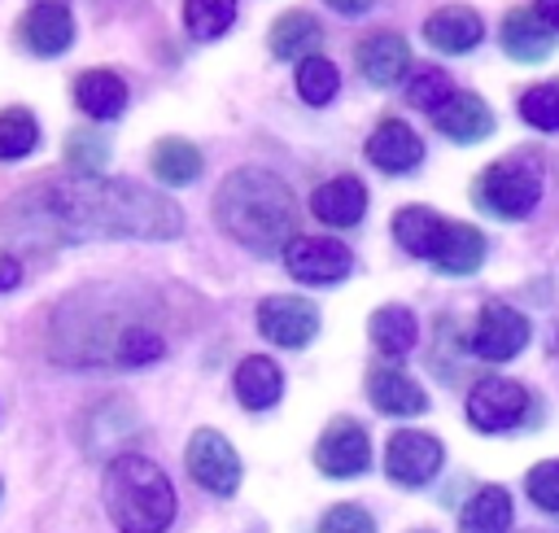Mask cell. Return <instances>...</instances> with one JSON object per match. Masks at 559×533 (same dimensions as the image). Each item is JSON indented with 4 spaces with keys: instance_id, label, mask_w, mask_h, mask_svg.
I'll use <instances>...</instances> for the list:
<instances>
[{
    "instance_id": "cell-1",
    "label": "cell",
    "mask_w": 559,
    "mask_h": 533,
    "mask_svg": "<svg viewBox=\"0 0 559 533\" xmlns=\"http://www.w3.org/2000/svg\"><path fill=\"white\" fill-rule=\"evenodd\" d=\"M179 232L183 210L135 179L57 175L0 205V236L31 249L79 240H170Z\"/></svg>"
},
{
    "instance_id": "cell-2",
    "label": "cell",
    "mask_w": 559,
    "mask_h": 533,
    "mask_svg": "<svg viewBox=\"0 0 559 533\" xmlns=\"http://www.w3.org/2000/svg\"><path fill=\"white\" fill-rule=\"evenodd\" d=\"M214 218L245 249L284 253V245L297 236V197L275 170L240 166L218 183Z\"/></svg>"
},
{
    "instance_id": "cell-3",
    "label": "cell",
    "mask_w": 559,
    "mask_h": 533,
    "mask_svg": "<svg viewBox=\"0 0 559 533\" xmlns=\"http://www.w3.org/2000/svg\"><path fill=\"white\" fill-rule=\"evenodd\" d=\"M105 511L118 533H162L175 520L170 476L144 454H118L105 467Z\"/></svg>"
},
{
    "instance_id": "cell-4",
    "label": "cell",
    "mask_w": 559,
    "mask_h": 533,
    "mask_svg": "<svg viewBox=\"0 0 559 533\" xmlns=\"http://www.w3.org/2000/svg\"><path fill=\"white\" fill-rule=\"evenodd\" d=\"M472 197L493 218H524V214H533L537 201H542V157L528 153V149H520L511 157L489 162L476 175Z\"/></svg>"
},
{
    "instance_id": "cell-5",
    "label": "cell",
    "mask_w": 559,
    "mask_h": 533,
    "mask_svg": "<svg viewBox=\"0 0 559 533\" xmlns=\"http://www.w3.org/2000/svg\"><path fill=\"white\" fill-rule=\"evenodd\" d=\"M183 463H188V476H192L201 489L218 494V498L236 494V485H240V454H236V446H231L223 433H214V428H197V433L188 437Z\"/></svg>"
},
{
    "instance_id": "cell-6",
    "label": "cell",
    "mask_w": 559,
    "mask_h": 533,
    "mask_svg": "<svg viewBox=\"0 0 559 533\" xmlns=\"http://www.w3.org/2000/svg\"><path fill=\"white\" fill-rule=\"evenodd\" d=\"M467 345L485 363H507V358H515L528 345V319L515 306H507V301H485Z\"/></svg>"
},
{
    "instance_id": "cell-7",
    "label": "cell",
    "mask_w": 559,
    "mask_h": 533,
    "mask_svg": "<svg viewBox=\"0 0 559 533\" xmlns=\"http://www.w3.org/2000/svg\"><path fill=\"white\" fill-rule=\"evenodd\" d=\"M367 463H371V437H367V428L358 419H349V415H336L319 433V441H314V467L323 476L345 481V476L367 472Z\"/></svg>"
},
{
    "instance_id": "cell-8",
    "label": "cell",
    "mask_w": 559,
    "mask_h": 533,
    "mask_svg": "<svg viewBox=\"0 0 559 533\" xmlns=\"http://www.w3.org/2000/svg\"><path fill=\"white\" fill-rule=\"evenodd\" d=\"M524 415H528V393H524V384H515L507 376H485L467 393V419L480 433H507Z\"/></svg>"
},
{
    "instance_id": "cell-9",
    "label": "cell",
    "mask_w": 559,
    "mask_h": 533,
    "mask_svg": "<svg viewBox=\"0 0 559 533\" xmlns=\"http://www.w3.org/2000/svg\"><path fill=\"white\" fill-rule=\"evenodd\" d=\"M284 266L301 284H336L349 275L354 253L332 236H293L284 245Z\"/></svg>"
},
{
    "instance_id": "cell-10",
    "label": "cell",
    "mask_w": 559,
    "mask_h": 533,
    "mask_svg": "<svg viewBox=\"0 0 559 533\" xmlns=\"http://www.w3.org/2000/svg\"><path fill=\"white\" fill-rule=\"evenodd\" d=\"M441 459H445L441 441L419 428H397L384 446V472L397 485H428L441 472Z\"/></svg>"
},
{
    "instance_id": "cell-11",
    "label": "cell",
    "mask_w": 559,
    "mask_h": 533,
    "mask_svg": "<svg viewBox=\"0 0 559 533\" xmlns=\"http://www.w3.org/2000/svg\"><path fill=\"white\" fill-rule=\"evenodd\" d=\"M258 332H262L271 345L301 350V345H310V336L319 332V310H314V301L288 297V293L262 297V306H258Z\"/></svg>"
},
{
    "instance_id": "cell-12",
    "label": "cell",
    "mask_w": 559,
    "mask_h": 533,
    "mask_svg": "<svg viewBox=\"0 0 559 533\" xmlns=\"http://www.w3.org/2000/svg\"><path fill=\"white\" fill-rule=\"evenodd\" d=\"M22 44L35 57H61L74 44V17L61 0H35L22 17Z\"/></svg>"
},
{
    "instance_id": "cell-13",
    "label": "cell",
    "mask_w": 559,
    "mask_h": 533,
    "mask_svg": "<svg viewBox=\"0 0 559 533\" xmlns=\"http://www.w3.org/2000/svg\"><path fill=\"white\" fill-rule=\"evenodd\" d=\"M354 61H358V74H362L367 83L389 87V83H397V79L411 70V48H406L402 35L376 31V35H367V39H358Z\"/></svg>"
},
{
    "instance_id": "cell-14",
    "label": "cell",
    "mask_w": 559,
    "mask_h": 533,
    "mask_svg": "<svg viewBox=\"0 0 559 533\" xmlns=\"http://www.w3.org/2000/svg\"><path fill=\"white\" fill-rule=\"evenodd\" d=\"M424 39L437 52H467L485 39V22L472 4H441L428 22H424Z\"/></svg>"
},
{
    "instance_id": "cell-15",
    "label": "cell",
    "mask_w": 559,
    "mask_h": 533,
    "mask_svg": "<svg viewBox=\"0 0 559 533\" xmlns=\"http://www.w3.org/2000/svg\"><path fill=\"white\" fill-rule=\"evenodd\" d=\"M498 39H502V52H511L515 61H546L555 52V31L537 17V9H524V4L507 9Z\"/></svg>"
},
{
    "instance_id": "cell-16",
    "label": "cell",
    "mask_w": 559,
    "mask_h": 533,
    "mask_svg": "<svg viewBox=\"0 0 559 533\" xmlns=\"http://www.w3.org/2000/svg\"><path fill=\"white\" fill-rule=\"evenodd\" d=\"M367 157L384 170V175H402V170H415L419 157H424V140L397 122V118H384L371 135H367Z\"/></svg>"
},
{
    "instance_id": "cell-17",
    "label": "cell",
    "mask_w": 559,
    "mask_h": 533,
    "mask_svg": "<svg viewBox=\"0 0 559 533\" xmlns=\"http://www.w3.org/2000/svg\"><path fill=\"white\" fill-rule=\"evenodd\" d=\"M310 210L328 227H354L367 214V188L354 175H336L310 192Z\"/></svg>"
},
{
    "instance_id": "cell-18",
    "label": "cell",
    "mask_w": 559,
    "mask_h": 533,
    "mask_svg": "<svg viewBox=\"0 0 559 533\" xmlns=\"http://www.w3.org/2000/svg\"><path fill=\"white\" fill-rule=\"evenodd\" d=\"M432 122L441 127V135H450L454 144H476L493 131V109L476 96V92H454L437 114Z\"/></svg>"
},
{
    "instance_id": "cell-19",
    "label": "cell",
    "mask_w": 559,
    "mask_h": 533,
    "mask_svg": "<svg viewBox=\"0 0 559 533\" xmlns=\"http://www.w3.org/2000/svg\"><path fill=\"white\" fill-rule=\"evenodd\" d=\"M367 393H371L376 411H384V415L411 419V415H424V411H428V393H424L419 380H411L402 367H376V371L367 376Z\"/></svg>"
},
{
    "instance_id": "cell-20",
    "label": "cell",
    "mask_w": 559,
    "mask_h": 533,
    "mask_svg": "<svg viewBox=\"0 0 559 533\" xmlns=\"http://www.w3.org/2000/svg\"><path fill=\"white\" fill-rule=\"evenodd\" d=\"M428 262H432L437 271H445V275H472V271L485 262V236H480L472 223L450 218L445 232H441V240H437V253H432Z\"/></svg>"
},
{
    "instance_id": "cell-21",
    "label": "cell",
    "mask_w": 559,
    "mask_h": 533,
    "mask_svg": "<svg viewBox=\"0 0 559 533\" xmlns=\"http://www.w3.org/2000/svg\"><path fill=\"white\" fill-rule=\"evenodd\" d=\"M74 105H79L87 118L109 122V118H118L122 105H127V83H122L114 70H83V74L74 79Z\"/></svg>"
},
{
    "instance_id": "cell-22",
    "label": "cell",
    "mask_w": 559,
    "mask_h": 533,
    "mask_svg": "<svg viewBox=\"0 0 559 533\" xmlns=\"http://www.w3.org/2000/svg\"><path fill=\"white\" fill-rule=\"evenodd\" d=\"M231 389H236V398H240L245 411H266V406L280 402V393H284V376H280V367H275L271 358L249 354V358L236 367Z\"/></svg>"
},
{
    "instance_id": "cell-23",
    "label": "cell",
    "mask_w": 559,
    "mask_h": 533,
    "mask_svg": "<svg viewBox=\"0 0 559 533\" xmlns=\"http://www.w3.org/2000/svg\"><path fill=\"white\" fill-rule=\"evenodd\" d=\"M445 214H437V210H428V205H402L397 214H393V236H397V245L406 249V253H415V258H432L437 253V240H441V232H445Z\"/></svg>"
},
{
    "instance_id": "cell-24",
    "label": "cell",
    "mask_w": 559,
    "mask_h": 533,
    "mask_svg": "<svg viewBox=\"0 0 559 533\" xmlns=\"http://www.w3.org/2000/svg\"><path fill=\"white\" fill-rule=\"evenodd\" d=\"M319 39H323L319 22L310 13H301V9H288L271 26V57H280V61H297L301 57L306 61V57H314Z\"/></svg>"
},
{
    "instance_id": "cell-25",
    "label": "cell",
    "mask_w": 559,
    "mask_h": 533,
    "mask_svg": "<svg viewBox=\"0 0 559 533\" xmlns=\"http://www.w3.org/2000/svg\"><path fill=\"white\" fill-rule=\"evenodd\" d=\"M148 166H153V175H157L162 183L183 188V183H192V179L201 175V149H197L192 140H183V135H166V140L153 144Z\"/></svg>"
},
{
    "instance_id": "cell-26",
    "label": "cell",
    "mask_w": 559,
    "mask_h": 533,
    "mask_svg": "<svg viewBox=\"0 0 559 533\" xmlns=\"http://www.w3.org/2000/svg\"><path fill=\"white\" fill-rule=\"evenodd\" d=\"M463 533H507L511 529V494L502 485H485L467 498L463 516H459Z\"/></svg>"
},
{
    "instance_id": "cell-27",
    "label": "cell",
    "mask_w": 559,
    "mask_h": 533,
    "mask_svg": "<svg viewBox=\"0 0 559 533\" xmlns=\"http://www.w3.org/2000/svg\"><path fill=\"white\" fill-rule=\"evenodd\" d=\"M367 332H371V345L384 354V358H402L411 345H415V315L406 310V306H380L376 315H371V323H367Z\"/></svg>"
},
{
    "instance_id": "cell-28",
    "label": "cell",
    "mask_w": 559,
    "mask_h": 533,
    "mask_svg": "<svg viewBox=\"0 0 559 533\" xmlns=\"http://www.w3.org/2000/svg\"><path fill=\"white\" fill-rule=\"evenodd\" d=\"M39 144V122L26 105L0 109V162H17Z\"/></svg>"
},
{
    "instance_id": "cell-29",
    "label": "cell",
    "mask_w": 559,
    "mask_h": 533,
    "mask_svg": "<svg viewBox=\"0 0 559 533\" xmlns=\"http://www.w3.org/2000/svg\"><path fill=\"white\" fill-rule=\"evenodd\" d=\"M454 92H459L454 79H450L445 70H437V66H419V70H411V79H406V100H411L415 109H424V114H437Z\"/></svg>"
},
{
    "instance_id": "cell-30",
    "label": "cell",
    "mask_w": 559,
    "mask_h": 533,
    "mask_svg": "<svg viewBox=\"0 0 559 533\" xmlns=\"http://www.w3.org/2000/svg\"><path fill=\"white\" fill-rule=\"evenodd\" d=\"M336 87H341V74H336V66L328 57L314 52V57L297 61V96L306 105H328L336 96Z\"/></svg>"
},
{
    "instance_id": "cell-31",
    "label": "cell",
    "mask_w": 559,
    "mask_h": 533,
    "mask_svg": "<svg viewBox=\"0 0 559 533\" xmlns=\"http://www.w3.org/2000/svg\"><path fill=\"white\" fill-rule=\"evenodd\" d=\"M236 22V0H183V26L197 39H218Z\"/></svg>"
},
{
    "instance_id": "cell-32",
    "label": "cell",
    "mask_w": 559,
    "mask_h": 533,
    "mask_svg": "<svg viewBox=\"0 0 559 533\" xmlns=\"http://www.w3.org/2000/svg\"><path fill=\"white\" fill-rule=\"evenodd\" d=\"M520 118L533 122L537 131H559V79L533 83V87L520 96Z\"/></svg>"
},
{
    "instance_id": "cell-33",
    "label": "cell",
    "mask_w": 559,
    "mask_h": 533,
    "mask_svg": "<svg viewBox=\"0 0 559 533\" xmlns=\"http://www.w3.org/2000/svg\"><path fill=\"white\" fill-rule=\"evenodd\" d=\"M105 153H109V144L100 131H70V140H66V157H70L74 175H96Z\"/></svg>"
},
{
    "instance_id": "cell-34",
    "label": "cell",
    "mask_w": 559,
    "mask_h": 533,
    "mask_svg": "<svg viewBox=\"0 0 559 533\" xmlns=\"http://www.w3.org/2000/svg\"><path fill=\"white\" fill-rule=\"evenodd\" d=\"M524 489H528V498H533L542 511H555V516H559V459H546V463L528 467Z\"/></svg>"
},
{
    "instance_id": "cell-35",
    "label": "cell",
    "mask_w": 559,
    "mask_h": 533,
    "mask_svg": "<svg viewBox=\"0 0 559 533\" xmlns=\"http://www.w3.org/2000/svg\"><path fill=\"white\" fill-rule=\"evenodd\" d=\"M319 533H376V524H371V516H367L362 507H354V502H341V507L323 511V520H319Z\"/></svg>"
},
{
    "instance_id": "cell-36",
    "label": "cell",
    "mask_w": 559,
    "mask_h": 533,
    "mask_svg": "<svg viewBox=\"0 0 559 533\" xmlns=\"http://www.w3.org/2000/svg\"><path fill=\"white\" fill-rule=\"evenodd\" d=\"M17 284H22V262H17V253L0 249V293H9Z\"/></svg>"
},
{
    "instance_id": "cell-37",
    "label": "cell",
    "mask_w": 559,
    "mask_h": 533,
    "mask_svg": "<svg viewBox=\"0 0 559 533\" xmlns=\"http://www.w3.org/2000/svg\"><path fill=\"white\" fill-rule=\"evenodd\" d=\"M533 9H537V17L559 35V0H533Z\"/></svg>"
},
{
    "instance_id": "cell-38",
    "label": "cell",
    "mask_w": 559,
    "mask_h": 533,
    "mask_svg": "<svg viewBox=\"0 0 559 533\" xmlns=\"http://www.w3.org/2000/svg\"><path fill=\"white\" fill-rule=\"evenodd\" d=\"M328 4H332L341 17H358V13H367V9H371V0H328Z\"/></svg>"
}]
</instances>
